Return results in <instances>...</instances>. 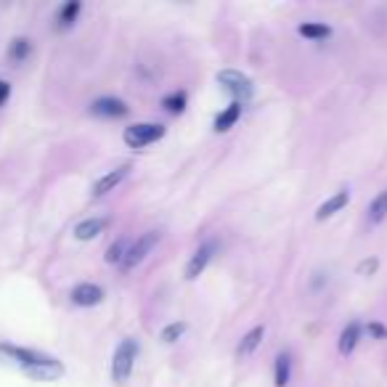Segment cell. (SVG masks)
<instances>
[{
	"label": "cell",
	"instance_id": "20",
	"mask_svg": "<svg viewBox=\"0 0 387 387\" xmlns=\"http://www.w3.org/2000/svg\"><path fill=\"white\" fill-rule=\"evenodd\" d=\"M162 106H165V111H170V114H180V111L186 109V90H173L170 96L162 99Z\"/></svg>",
	"mask_w": 387,
	"mask_h": 387
},
{
	"label": "cell",
	"instance_id": "19",
	"mask_svg": "<svg viewBox=\"0 0 387 387\" xmlns=\"http://www.w3.org/2000/svg\"><path fill=\"white\" fill-rule=\"evenodd\" d=\"M30 54H32V43H30L27 37H16V40H11V45H8V59H11L13 64H22Z\"/></svg>",
	"mask_w": 387,
	"mask_h": 387
},
{
	"label": "cell",
	"instance_id": "13",
	"mask_svg": "<svg viewBox=\"0 0 387 387\" xmlns=\"http://www.w3.org/2000/svg\"><path fill=\"white\" fill-rule=\"evenodd\" d=\"M242 109H244V104L231 101V104H228V106L215 117V130H218V133H228L233 125L239 122V117H242Z\"/></svg>",
	"mask_w": 387,
	"mask_h": 387
},
{
	"label": "cell",
	"instance_id": "10",
	"mask_svg": "<svg viewBox=\"0 0 387 387\" xmlns=\"http://www.w3.org/2000/svg\"><path fill=\"white\" fill-rule=\"evenodd\" d=\"M348 202H350V191L348 188H340V191H334L332 197L326 202H321L319 210H316V221H329V218H334L340 210H345L348 207Z\"/></svg>",
	"mask_w": 387,
	"mask_h": 387
},
{
	"label": "cell",
	"instance_id": "24",
	"mask_svg": "<svg viewBox=\"0 0 387 387\" xmlns=\"http://www.w3.org/2000/svg\"><path fill=\"white\" fill-rule=\"evenodd\" d=\"M366 332H369V337H374V340H387V326L379 324V321H371V324L366 326Z\"/></svg>",
	"mask_w": 387,
	"mask_h": 387
},
{
	"label": "cell",
	"instance_id": "22",
	"mask_svg": "<svg viewBox=\"0 0 387 387\" xmlns=\"http://www.w3.org/2000/svg\"><path fill=\"white\" fill-rule=\"evenodd\" d=\"M125 252H128V242H125V239L114 242L109 250H106V263H111V266H120L122 257H125Z\"/></svg>",
	"mask_w": 387,
	"mask_h": 387
},
{
	"label": "cell",
	"instance_id": "16",
	"mask_svg": "<svg viewBox=\"0 0 387 387\" xmlns=\"http://www.w3.org/2000/svg\"><path fill=\"white\" fill-rule=\"evenodd\" d=\"M289 379H292V355L284 350L276 355V364H274V385L287 387Z\"/></svg>",
	"mask_w": 387,
	"mask_h": 387
},
{
	"label": "cell",
	"instance_id": "23",
	"mask_svg": "<svg viewBox=\"0 0 387 387\" xmlns=\"http://www.w3.org/2000/svg\"><path fill=\"white\" fill-rule=\"evenodd\" d=\"M376 271H379V257H366V260H361V263L355 266V274H358V276H374Z\"/></svg>",
	"mask_w": 387,
	"mask_h": 387
},
{
	"label": "cell",
	"instance_id": "14",
	"mask_svg": "<svg viewBox=\"0 0 387 387\" xmlns=\"http://www.w3.org/2000/svg\"><path fill=\"white\" fill-rule=\"evenodd\" d=\"M361 334H364V326L358 324V321H350L348 326L343 329V334H340V353L343 355H350L355 350V345L361 343Z\"/></svg>",
	"mask_w": 387,
	"mask_h": 387
},
{
	"label": "cell",
	"instance_id": "4",
	"mask_svg": "<svg viewBox=\"0 0 387 387\" xmlns=\"http://www.w3.org/2000/svg\"><path fill=\"white\" fill-rule=\"evenodd\" d=\"M159 239H162L159 231H146L144 236H138L133 244H128V252H125V257H122L120 263L122 271H133L135 266H141L146 257L152 254V250L159 244Z\"/></svg>",
	"mask_w": 387,
	"mask_h": 387
},
{
	"label": "cell",
	"instance_id": "21",
	"mask_svg": "<svg viewBox=\"0 0 387 387\" xmlns=\"http://www.w3.org/2000/svg\"><path fill=\"white\" fill-rule=\"evenodd\" d=\"M188 329V324L186 321H173V324H167L165 329H162V343H167V345H173V343H178L180 337H183V332Z\"/></svg>",
	"mask_w": 387,
	"mask_h": 387
},
{
	"label": "cell",
	"instance_id": "9",
	"mask_svg": "<svg viewBox=\"0 0 387 387\" xmlns=\"http://www.w3.org/2000/svg\"><path fill=\"white\" fill-rule=\"evenodd\" d=\"M212 252H215V244L204 242L197 252L191 254V260H188V266H186V278L188 281H194V278H199L202 274H204V268L210 266V260H212Z\"/></svg>",
	"mask_w": 387,
	"mask_h": 387
},
{
	"label": "cell",
	"instance_id": "17",
	"mask_svg": "<svg viewBox=\"0 0 387 387\" xmlns=\"http://www.w3.org/2000/svg\"><path fill=\"white\" fill-rule=\"evenodd\" d=\"M80 11H82V3H80V0H69V3H64V6L59 8V13H56L59 30H69L72 24L78 22Z\"/></svg>",
	"mask_w": 387,
	"mask_h": 387
},
{
	"label": "cell",
	"instance_id": "2",
	"mask_svg": "<svg viewBox=\"0 0 387 387\" xmlns=\"http://www.w3.org/2000/svg\"><path fill=\"white\" fill-rule=\"evenodd\" d=\"M138 340L135 337H125L120 345H117V350L111 355V379L117 382V385H125L130 374H133L135 369V358H138Z\"/></svg>",
	"mask_w": 387,
	"mask_h": 387
},
{
	"label": "cell",
	"instance_id": "25",
	"mask_svg": "<svg viewBox=\"0 0 387 387\" xmlns=\"http://www.w3.org/2000/svg\"><path fill=\"white\" fill-rule=\"evenodd\" d=\"M8 99H11V85H8L6 80H0V106H3Z\"/></svg>",
	"mask_w": 387,
	"mask_h": 387
},
{
	"label": "cell",
	"instance_id": "15",
	"mask_svg": "<svg viewBox=\"0 0 387 387\" xmlns=\"http://www.w3.org/2000/svg\"><path fill=\"white\" fill-rule=\"evenodd\" d=\"M385 218H387V188H382L374 199L369 202V207H366V221H369V226H379Z\"/></svg>",
	"mask_w": 387,
	"mask_h": 387
},
{
	"label": "cell",
	"instance_id": "12",
	"mask_svg": "<svg viewBox=\"0 0 387 387\" xmlns=\"http://www.w3.org/2000/svg\"><path fill=\"white\" fill-rule=\"evenodd\" d=\"M263 337H266V326H263V324L252 326V329H250V332H247L242 337V343L236 345V355H239V358H247V355H252L254 350L260 348Z\"/></svg>",
	"mask_w": 387,
	"mask_h": 387
},
{
	"label": "cell",
	"instance_id": "11",
	"mask_svg": "<svg viewBox=\"0 0 387 387\" xmlns=\"http://www.w3.org/2000/svg\"><path fill=\"white\" fill-rule=\"evenodd\" d=\"M106 226H109L106 218H85V221H80L78 226H75V239L90 242V239H96L99 233H104Z\"/></svg>",
	"mask_w": 387,
	"mask_h": 387
},
{
	"label": "cell",
	"instance_id": "3",
	"mask_svg": "<svg viewBox=\"0 0 387 387\" xmlns=\"http://www.w3.org/2000/svg\"><path fill=\"white\" fill-rule=\"evenodd\" d=\"M162 135H165V125H159V122H135V125L122 130V141L130 149H144L149 144H156Z\"/></svg>",
	"mask_w": 387,
	"mask_h": 387
},
{
	"label": "cell",
	"instance_id": "1",
	"mask_svg": "<svg viewBox=\"0 0 387 387\" xmlns=\"http://www.w3.org/2000/svg\"><path fill=\"white\" fill-rule=\"evenodd\" d=\"M0 353L16 366H22L24 374H30L32 379H40V382H54V379L64 374V364L61 361H56L54 355L40 353V350H32V348L3 343L0 345Z\"/></svg>",
	"mask_w": 387,
	"mask_h": 387
},
{
	"label": "cell",
	"instance_id": "18",
	"mask_svg": "<svg viewBox=\"0 0 387 387\" xmlns=\"http://www.w3.org/2000/svg\"><path fill=\"white\" fill-rule=\"evenodd\" d=\"M297 32L305 37V40H326L332 35V27L329 24H321V22H305L297 27Z\"/></svg>",
	"mask_w": 387,
	"mask_h": 387
},
{
	"label": "cell",
	"instance_id": "7",
	"mask_svg": "<svg viewBox=\"0 0 387 387\" xmlns=\"http://www.w3.org/2000/svg\"><path fill=\"white\" fill-rule=\"evenodd\" d=\"M106 297V292L99 287V284H90V281H82L78 287L69 292V300L78 305V308H93V305H99L104 302Z\"/></svg>",
	"mask_w": 387,
	"mask_h": 387
},
{
	"label": "cell",
	"instance_id": "8",
	"mask_svg": "<svg viewBox=\"0 0 387 387\" xmlns=\"http://www.w3.org/2000/svg\"><path fill=\"white\" fill-rule=\"evenodd\" d=\"M130 170H133L130 165H120V167H114V170H109L106 176H101L99 180L93 183V197L99 199V197H104V194L114 191V188H117L122 180H125V178L130 176Z\"/></svg>",
	"mask_w": 387,
	"mask_h": 387
},
{
	"label": "cell",
	"instance_id": "5",
	"mask_svg": "<svg viewBox=\"0 0 387 387\" xmlns=\"http://www.w3.org/2000/svg\"><path fill=\"white\" fill-rule=\"evenodd\" d=\"M218 82H221L223 88L233 96V101H239V104H247V101L252 99L254 93L252 80L247 78V75H242V72H236V69H223V72H218Z\"/></svg>",
	"mask_w": 387,
	"mask_h": 387
},
{
	"label": "cell",
	"instance_id": "6",
	"mask_svg": "<svg viewBox=\"0 0 387 387\" xmlns=\"http://www.w3.org/2000/svg\"><path fill=\"white\" fill-rule=\"evenodd\" d=\"M90 114L104 117V120H120V117L130 114V106L122 99H114V96H101V99H96L90 104Z\"/></svg>",
	"mask_w": 387,
	"mask_h": 387
}]
</instances>
